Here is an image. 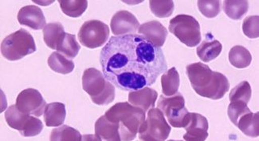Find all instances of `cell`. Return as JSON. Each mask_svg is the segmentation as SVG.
I'll return each instance as SVG.
<instances>
[{
    "label": "cell",
    "instance_id": "cell-17",
    "mask_svg": "<svg viewBox=\"0 0 259 141\" xmlns=\"http://www.w3.org/2000/svg\"><path fill=\"white\" fill-rule=\"evenodd\" d=\"M95 139L99 140H121L119 124L109 121L105 116L100 117L95 123Z\"/></svg>",
    "mask_w": 259,
    "mask_h": 141
},
{
    "label": "cell",
    "instance_id": "cell-25",
    "mask_svg": "<svg viewBox=\"0 0 259 141\" xmlns=\"http://www.w3.org/2000/svg\"><path fill=\"white\" fill-rule=\"evenodd\" d=\"M229 61L237 68H245L251 63V54L244 47L235 45L230 50Z\"/></svg>",
    "mask_w": 259,
    "mask_h": 141
},
{
    "label": "cell",
    "instance_id": "cell-14",
    "mask_svg": "<svg viewBox=\"0 0 259 141\" xmlns=\"http://www.w3.org/2000/svg\"><path fill=\"white\" fill-rule=\"evenodd\" d=\"M17 18L21 25L28 26L32 30H41L47 26L46 18L41 8L33 5L21 8Z\"/></svg>",
    "mask_w": 259,
    "mask_h": 141
},
{
    "label": "cell",
    "instance_id": "cell-31",
    "mask_svg": "<svg viewBox=\"0 0 259 141\" xmlns=\"http://www.w3.org/2000/svg\"><path fill=\"white\" fill-rule=\"evenodd\" d=\"M221 1H198V8L201 14L208 18L212 19L216 17L221 12Z\"/></svg>",
    "mask_w": 259,
    "mask_h": 141
},
{
    "label": "cell",
    "instance_id": "cell-32",
    "mask_svg": "<svg viewBox=\"0 0 259 141\" xmlns=\"http://www.w3.org/2000/svg\"><path fill=\"white\" fill-rule=\"evenodd\" d=\"M249 111L250 110L246 103L242 101H235V102H231V104L228 106V110H227V114L231 122L235 125L239 117Z\"/></svg>",
    "mask_w": 259,
    "mask_h": 141
},
{
    "label": "cell",
    "instance_id": "cell-16",
    "mask_svg": "<svg viewBox=\"0 0 259 141\" xmlns=\"http://www.w3.org/2000/svg\"><path fill=\"white\" fill-rule=\"evenodd\" d=\"M157 97V91L149 87H145L142 89L130 92L128 94V102L133 106L141 108L144 111L147 112L151 108H154Z\"/></svg>",
    "mask_w": 259,
    "mask_h": 141
},
{
    "label": "cell",
    "instance_id": "cell-20",
    "mask_svg": "<svg viewBox=\"0 0 259 141\" xmlns=\"http://www.w3.org/2000/svg\"><path fill=\"white\" fill-rule=\"evenodd\" d=\"M258 117V112L256 113L247 112L239 117L235 125L245 135L250 137H257L259 135Z\"/></svg>",
    "mask_w": 259,
    "mask_h": 141
},
{
    "label": "cell",
    "instance_id": "cell-15",
    "mask_svg": "<svg viewBox=\"0 0 259 141\" xmlns=\"http://www.w3.org/2000/svg\"><path fill=\"white\" fill-rule=\"evenodd\" d=\"M138 33L157 47L164 45L167 36V29L158 21H151L140 26Z\"/></svg>",
    "mask_w": 259,
    "mask_h": 141
},
{
    "label": "cell",
    "instance_id": "cell-21",
    "mask_svg": "<svg viewBox=\"0 0 259 141\" xmlns=\"http://www.w3.org/2000/svg\"><path fill=\"white\" fill-rule=\"evenodd\" d=\"M80 49H81V46L79 45L76 39V36L68 33H65L62 35L56 48V50L59 53L62 54L63 56L70 59L75 58Z\"/></svg>",
    "mask_w": 259,
    "mask_h": 141
},
{
    "label": "cell",
    "instance_id": "cell-13",
    "mask_svg": "<svg viewBox=\"0 0 259 141\" xmlns=\"http://www.w3.org/2000/svg\"><path fill=\"white\" fill-rule=\"evenodd\" d=\"M184 128L187 131L184 135V139L186 140L203 141L208 137V121L199 113H189Z\"/></svg>",
    "mask_w": 259,
    "mask_h": 141
},
{
    "label": "cell",
    "instance_id": "cell-12",
    "mask_svg": "<svg viewBox=\"0 0 259 141\" xmlns=\"http://www.w3.org/2000/svg\"><path fill=\"white\" fill-rule=\"evenodd\" d=\"M110 25L115 36L134 34L141 26L137 18L128 11H120L115 14Z\"/></svg>",
    "mask_w": 259,
    "mask_h": 141
},
{
    "label": "cell",
    "instance_id": "cell-26",
    "mask_svg": "<svg viewBox=\"0 0 259 141\" xmlns=\"http://www.w3.org/2000/svg\"><path fill=\"white\" fill-rule=\"evenodd\" d=\"M223 8L226 15L233 20H240L249 9L248 1H224Z\"/></svg>",
    "mask_w": 259,
    "mask_h": 141
},
{
    "label": "cell",
    "instance_id": "cell-24",
    "mask_svg": "<svg viewBox=\"0 0 259 141\" xmlns=\"http://www.w3.org/2000/svg\"><path fill=\"white\" fill-rule=\"evenodd\" d=\"M48 65L54 72L62 75L69 74L74 69V63L71 59L59 52H53L48 58Z\"/></svg>",
    "mask_w": 259,
    "mask_h": 141
},
{
    "label": "cell",
    "instance_id": "cell-18",
    "mask_svg": "<svg viewBox=\"0 0 259 141\" xmlns=\"http://www.w3.org/2000/svg\"><path fill=\"white\" fill-rule=\"evenodd\" d=\"M66 117V106L63 103L52 102L46 106L44 110V121L47 126H60L64 123Z\"/></svg>",
    "mask_w": 259,
    "mask_h": 141
},
{
    "label": "cell",
    "instance_id": "cell-29",
    "mask_svg": "<svg viewBox=\"0 0 259 141\" xmlns=\"http://www.w3.org/2000/svg\"><path fill=\"white\" fill-rule=\"evenodd\" d=\"M152 14L158 18H168L172 15L175 5L173 1H149Z\"/></svg>",
    "mask_w": 259,
    "mask_h": 141
},
{
    "label": "cell",
    "instance_id": "cell-1",
    "mask_svg": "<svg viewBox=\"0 0 259 141\" xmlns=\"http://www.w3.org/2000/svg\"><path fill=\"white\" fill-rule=\"evenodd\" d=\"M100 63L105 78L124 91L150 87L167 68L161 48L136 34L111 37Z\"/></svg>",
    "mask_w": 259,
    "mask_h": 141
},
{
    "label": "cell",
    "instance_id": "cell-30",
    "mask_svg": "<svg viewBox=\"0 0 259 141\" xmlns=\"http://www.w3.org/2000/svg\"><path fill=\"white\" fill-rule=\"evenodd\" d=\"M251 95L252 90L250 84L247 81H242L231 90L229 99L231 102L242 101L248 104V102H250Z\"/></svg>",
    "mask_w": 259,
    "mask_h": 141
},
{
    "label": "cell",
    "instance_id": "cell-10",
    "mask_svg": "<svg viewBox=\"0 0 259 141\" xmlns=\"http://www.w3.org/2000/svg\"><path fill=\"white\" fill-rule=\"evenodd\" d=\"M109 37V26L99 20L87 21L83 23L78 33L81 45L89 48L103 46Z\"/></svg>",
    "mask_w": 259,
    "mask_h": 141
},
{
    "label": "cell",
    "instance_id": "cell-6",
    "mask_svg": "<svg viewBox=\"0 0 259 141\" xmlns=\"http://www.w3.org/2000/svg\"><path fill=\"white\" fill-rule=\"evenodd\" d=\"M169 31L188 47H195L200 43V25L191 15L173 18L169 23Z\"/></svg>",
    "mask_w": 259,
    "mask_h": 141
},
{
    "label": "cell",
    "instance_id": "cell-19",
    "mask_svg": "<svg viewBox=\"0 0 259 141\" xmlns=\"http://www.w3.org/2000/svg\"><path fill=\"white\" fill-rule=\"evenodd\" d=\"M212 39V37L211 38L207 37L196 49L198 56L206 63L218 57L223 49L221 43L217 40Z\"/></svg>",
    "mask_w": 259,
    "mask_h": 141
},
{
    "label": "cell",
    "instance_id": "cell-11",
    "mask_svg": "<svg viewBox=\"0 0 259 141\" xmlns=\"http://www.w3.org/2000/svg\"><path fill=\"white\" fill-rule=\"evenodd\" d=\"M16 106L23 113L40 117L44 113L47 103L38 90L28 88L22 91L16 99Z\"/></svg>",
    "mask_w": 259,
    "mask_h": 141
},
{
    "label": "cell",
    "instance_id": "cell-27",
    "mask_svg": "<svg viewBox=\"0 0 259 141\" xmlns=\"http://www.w3.org/2000/svg\"><path fill=\"white\" fill-rule=\"evenodd\" d=\"M61 9L69 17L78 18L84 14L88 8V2L85 1H59Z\"/></svg>",
    "mask_w": 259,
    "mask_h": 141
},
{
    "label": "cell",
    "instance_id": "cell-8",
    "mask_svg": "<svg viewBox=\"0 0 259 141\" xmlns=\"http://www.w3.org/2000/svg\"><path fill=\"white\" fill-rule=\"evenodd\" d=\"M5 119L11 128L18 130L24 137L38 135L44 129V124L39 119L23 113L16 105L8 107L5 112Z\"/></svg>",
    "mask_w": 259,
    "mask_h": 141
},
{
    "label": "cell",
    "instance_id": "cell-4",
    "mask_svg": "<svg viewBox=\"0 0 259 141\" xmlns=\"http://www.w3.org/2000/svg\"><path fill=\"white\" fill-rule=\"evenodd\" d=\"M82 88L98 106H106L115 99V87L99 70L91 67L84 70Z\"/></svg>",
    "mask_w": 259,
    "mask_h": 141
},
{
    "label": "cell",
    "instance_id": "cell-2",
    "mask_svg": "<svg viewBox=\"0 0 259 141\" xmlns=\"http://www.w3.org/2000/svg\"><path fill=\"white\" fill-rule=\"evenodd\" d=\"M187 75L194 91L200 96L219 100L230 89L229 81L224 74L213 72L207 64L192 63L186 67Z\"/></svg>",
    "mask_w": 259,
    "mask_h": 141
},
{
    "label": "cell",
    "instance_id": "cell-23",
    "mask_svg": "<svg viewBox=\"0 0 259 141\" xmlns=\"http://www.w3.org/2000/svg\"><path fill=\"white\" fill-rule=\"evenodd\" d=\"M44 39L46 45L56 49L62 35L65 34L64 26L59 23H48L44 29Z\"/></svg>",
    "mask_w": 259,
    "mask_h": 141
},
{
    "label": "cell",
    "instance_id": "cell-9",
    "mask_svg": "<svg viewBox=\"0 0 259 141\" xmlns=\"http://www.w3.org/2000/svg\"><path fill=\"white\" fill-rule=\"evenodd\" d=\"M158 109L167 117V121L171 126L184 128L186 124L188 113L185 100L181 93L177 92L172 96H160L157 102Z\"/></svg>",
    "mask_w": 259,
    "mask_h": 141
},
{
    "label": "cell",
    "instance_id": "cell-33",
    "mask_svg": "<svg viewBox=\"0 0 259 141\" xmlns=\"http://www.w3.org/2000/svg\"><path fill=\"white\" fill-rule=\"evenodd\" d=\"M258 16H249L243 21L242 30L249 38L254 39L259 37Z\"/></svg>",
    "mask_w": 259,
    "mask_h": 141
},
{
    "label": "cell",
    "instance_id": "cell-7",
    "mask_svg": "<svg viewBox=\"0 0 259 141\" xmlns=\"http://www.w3.org/2000/svg\"><path fill=\"white\" fill-rule=\"evenodd\" d=\"M138 132L141 140H166L171 132V126L160 109L152 108Z\"/></svg>",
    "mask_w": 259,
    "mask_h": 141
},
{
    "label": "cell",
    "instance_id": "cell-28",
    "mask_svg": "<svg viewBox=\"0 0 259 141\" xmlns=\"http://www.w3.org/2000/svg\"><path fill=\"white\" fill-rule=\"evenodd\" d=\"M81 133L72 127L62 125L51 131V140H81Z\"/></svg>",
    "mask_w": 259,
    "mask_h": 141
},
{
    "label": "cell",
    "instance_id": "cell-22",
    "mask_svg": "<svg viewBox=\"0 0 259 141\" xmlns=\"http://www.w3.org/2000/svg\"><path fill=\"white\" fill-rule=\"evenodd\" d=\"M180 75L176 67H171L162 75V91L165 96H172L178 92L180 87Z\"/></svg>",
    "mask_w": 259,
    "mask_h": 141
},
{
    "label": "cell",
    "instance_id": "cell-5",
    "mask_svg": "<svg viewBox=\"0 0 259 141\" xmlns=\"http://www.w3.org/2000/svg\"><path fill=\"white\" fill-rule=\"evenodd\" d=\"M36 52L34 37L25 29H20L4 38L1 44V53L11 61L23 59Z\"/></svg>",
    "mask_w": 259,
    "mask_h": 141
},
{
    "label": "cell",
    "instance_id": "cell-3",
    "mask_svg": "<svg viewBox=\"0 0 259 141\" xmlns=\"http://www.w3.org/2000/svg\"><path fill=\"white\" fill-rule=\"evenodd\" d=\"M105 117L119 124L121 140H133L145 120V112L128 102H118L106 111Z\"/></svg>",
    "mask_w": 259,
    "mask_h": 141
}]
</instances>
